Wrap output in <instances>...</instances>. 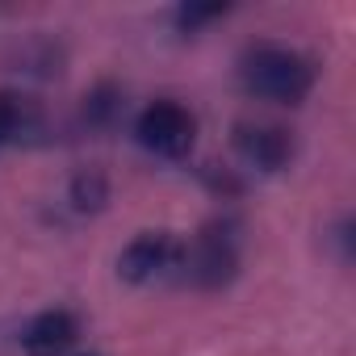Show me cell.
I'll return each instance as SVG.
<instances>
[{"instance_id":"obj_1","label":"cell","mask_w":356,"mask_h":356,"mask_svg":"<svg viewBox=\"0 0 356 356\" xmlns=\"http://www.w3.org/2000/svg\"><path fill=\"white\" fill-rule=\"evenodd\" d=\"M239 80L252 97L281 101V105H302L314 88V67L306 55L285 51V47H256L239 63Z\"/></svg>"},{"instance_id":"obj_6","label":"cell","mask_w":356,"mask_h":356,"mask_svg":"<svg viewBox=\"0 0 356 356\" xmlns=\"http://www.w3.org/2000/svg\"><path fill=\"white\" fill-rule=\"evenodd\" d=\"M231 268H235V243H231V235L218 231V227L206 231L197 239V248H193V273H197V281L202 285H222L231 277Z\"/></svg>"},{"instance_id":"obj_7","label":"cell","mask_w":356,"mask_h":356,"mask_svg":"<svg viewBox=\"0 0 356 356\" xmlns=\"http://www.w3.org/2000/svg\"><path fill=\"white\" fill-rule=\"evenodd\" d=\"M26 126V101L17 92H0V143L17 138Z\"/></svg>"},{"instance_id":"obj_5","label":"cell","mask_w":356,"mask_h":356,"mask_svg":"<svg viewBox=\"0 0 356 356\" xmlns=\"http://www.w3.org/2000/svg\"><path fill=\"white\" fill-rule=\"evenodd\" d=\"M72 339H76V318H72L67 310H47V314H38V318L26 327V335H22V343H26L30 356H59V352L72 348Z\"/></svg>"},{"instance_id":"obj_3","label":"cell","mask_w":356,"mask_h":356,"mask_svg":"<svg viewBox=\"0 0 356 356\" xmlns=\"http://www.w3.org/2000/svg\"><path fill=\"white\" fill-rule=\"evenodd\" d=\"M176 256H181V243H176L168 231H147V235H138V239L122 252L118 273H122L126 281H134V285H147V281L163 277V273L176 264Z\"/></svg>"},{"instance_id":"obj_8","label":"cell","mask_w":356,"mask_h":356,"mask_svg":"<svg viewBox=\"0 0 356 356\" xmlns=\"http://www.w3.org/2000/svg\"><path fill=\"white\" fill-rule=\"evenodd\" d=\"M222 13V5H210V9H181V26H197V22H206V17H218Z\"/></svg>"},{"instance_id":"obj_2","label":"cell","mask_w":356,"mask_h":356,"mask_svg":"<svg viewBox=\"0 0 356 356\" xmlns=\"http://www.w3.org/2000/svg\"><path fill=\"white\" fill-rule=\"evenodd\" d=\"M134 134L147 151L163 155V159H181L189 155L193 138H197V122L185 105H176V101H155L138 113L134 122Z\"/></svg>"},{"instance_id":"obj_4","label":"cell","mask_w":356,"mask_h":356,"mask_svg":"<svg viewBox=\"0 0 356 356\" xmlns=\"http://www.w3.org/2000/svg\"><path fill=\"white\" fill-rule=\"evenodd\" d=\"M235 147L248 163H256L260 172H277L285 168V159L293 155V143L281 126H239L235 130Z\"/></svg>"}]
</instances>
